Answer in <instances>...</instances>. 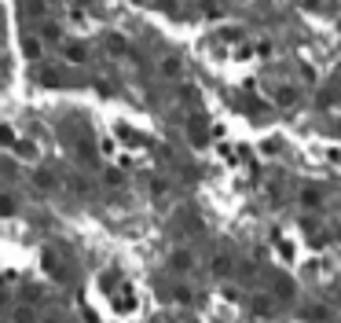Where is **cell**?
<instances>
[{"mask_svg": "<svg viewBox=\"0 0 341 323\" xmlns=\"http://www.w3.org/2000/svg\"><path fill=\"white\" fill-rule=\"evenodd\" d=\"M250 309H253L257 319H275V316H279V298H275V294H253Z\"/></svg>", "mask_w": 341, "mask_h": 323, "instance_id": "1", "label": "cell"}, {"mask_svg": "<svg viewBox=\"0 0 341 323\" xmlns=\"http://www.w3.org/2000/svg\"><path fill=\"white\" fill-rule=\"evenodd\" d=\"M169 268H173L176 275H187V272H195V254L187 250V246H180V250H173V254H169Z\"/></svg>", "mask_w": 341, "mask_h": 323, "instance_id": "2", "label": "cell"}, {"mask_svg": "<svg viewBox=\"0 0 341 323\" xmlns=\"http://www.w3.org/2000/svg\"><path fill=\"white\" fill-rule=\"evenodd\" d=\"M231 272H235L231 254H216V257H213V275H220V279H224V275H231Z\"/></svg>", "mask_w": 341, "mask_h": 323, "instance_id": "3", "label": "cell"}, {"mask_svg": "<svg viewBox=\"0 0 341 323\" xmlns=\"http://www.w3.org/2000/svg\"><path fill=\"white\" fill-rule=\"evenodd\" d=\"M41 261H44V272H52V275H59V279H63V275H66V268H63V261H59V257H55L52 250H44V257H41Z\"/></svg>", "mask_w": 341, "mask_h": 323, "instance_id": "4", "label": "cell"}, {"mask_svg": "<svg viewBox=\"0 0 341 323\" xmlns=\"http://www.w3.org/2000/svg\"><path fill=\"white\" fill-rule=\"evenodd\" d=\"M301 206H308V209L316 206V209H319V206H323V195H319L316 188H305V191H301Z\"/></svg>", "mask_w": 341, "mask_h": 323, "instance_id": "5", "label": "cell"}, {"mask_svg": "<svg viewBox=\"0 0 341 323\" xmlns=\"http://www.w3.org/2000/svg\"><path fill=\"white\" fill-rule=\"evenodd\" d=\"M272 294H275L279 301H290V298H293V283H290V279H275V290H272Z\"/></svg>", "mask_w": 341, "mask_h": 323, "instance_id": "6", "label": "cell"}, {"mask_svg": "<svg viewBox=\"0 0 341 323\" xmlns=\"http://www.w3.org/2000/svg\"><path fill=\"white\" fill-rule=\"evenodd\" d=\"M70 63H85L88 59V52H85V44H66V52H63Z\"/></svg>", "mask_w": 341, "mask_h": 323, "instance_id": "7", "label": "cell"}, {"mask_svg": "<svg viewBox=\"0 0 341 323\" xmlns=\"http://www.w3.org/2000/svg\"><path fill=\"white\" fill-rule=\"evenodd\" d=\"M15 323H37L33 305H19V309H15Z\"/></svg>", "mask_w": 341, "mask_h": 323, "instance_id": "8", "label": "cell"}, {"mask_svg": "<svg viewBox=\"0 0 341 323\" xmlns=\"http://www.w3.org/2000/svg\"><path fill=\"white\" fill-rule=\"evenodd\" d=\"M33 184H37V188H55V176L48 173V169H37V173H33Z\"/></svg>", "mask_w": 341, "mask_h": 323, "instance_id": "9", "label": "cell"}, {"mask_svg": "<svg viewBox=\"0 0 341 323\" xmlns=\"http://www.w3.org/2000/svg\"><path fill=\"white\" fill-rule=\"evenodd\" d=\"M22 52H26V59H37V55H41V41H37V37H26V41H22Z\"/></svg>", "mask_w": 341, "mask_h": 323, "instance_id": "10", "label": "cell"}, {"mask_svg": "<svg viewBox=\"0 0 341 323\" xmlns=\"http://www.w3.org/2000/svg\"><path fill=\"white\" fill-rule=\"evenodd\" d=\"M191 143H195V147H206V132H202L198 121H191Z\"/></svg>", "mask_w": 341, "mask_h": 323, "instance_id": "11", "label": "cell"}, {"mask_svg": "<svg viewBox=\"0 0 341 323\" xmlns=\"http://www.w3.org/2000/svg\"><path fill=\"white\" fill-rule=\"evenodd\" d=\"M106 48H110L114 55H121V52H125V37H118V33H114V37H106Z\"/></svg>", "mask_w": 341, "mask_h": 323, "instance_id": "12", "label": "cell"}, {"mask_svg": "<svg viewBox=\"0 0 341 323\" xmlns=\"http://www.w3.org/2000/svg\"><path fill=\"white\" fill-rule=\"evenodd\" d=\"M279 103H297V92H293V88H283V92H279Z\"/></svg>", "mask_w": 341, "mask_h": 323, "instance_id": "13", "label": "cell"}, {"mask_svg": "<svg viewBox=\"0 0 341 323\" xmlns=\"http://www.w3.org/2000/svg\"><path fill=\"white\" fill-rule=\"evenodd\" d=\"M158 8L169 11V15H176V11H180V0H158Z\"/></svg>", "mask_w": 341, "mask_h": 323, "instance_id": "14", "label": "cell"}, {"mask_svg": "<svg viewBox=\"0 0 341 323\" xmlns=\"http://www.w3.org/2000/svg\"><path fill=\"white\" fill-rule=\"evenodd\" d=\"M0 143H4V147H11V143H15V132H11L8 125H0Z\"/></svg>", "mask_w": 341, "mask_h": 323, "instance_id": "15", "label": "cell"}, {"mask_svg": "<svg viewBox=\"0 0 341 323\" xmlns=\"http://www.w3.org/2000/svg\"><path fill=\"white\" fill-rule=\"evenodd\" d=\"M162 74H180V59H165V63H162Z\"/></svg>", "mask_w": 341, "mask_h": 323, "instance_id": "16", "label": "cell"}, {"mask_svg": "<svg viewBox=\"0 0 341 323\" xmlns=\"http://www.w3.org/2000/svg\"><path fill=\"white\" fill-rule=\"evenodd\" d=\"M8 213H15V202H11V198H4V195H0V217H8Z\"/></svg>", "mask_w": 341, "mask_h": 323, "instance_id": "17", "label": "cell"}, {"mask_svg": "<svg viewBox=\"0 0 341 323\" xmlns=\"http://www.w3.org/2000/svg\"><path fill=\"white\" fill-rule=\"evenodd\" d=\"M173 298H176V301H183V305H187V301H191V290H187V286H176V290H173Z\"/></svg>", "mask_w": 341, "mask_h": 323, "instance_id": "18", "label": "cell"}, {"mask_svg": "<svg viewBox=\"0 0 341 323\" xmlns=\"http://www.w3.org/2000/svg\"><path fill=\"white\" fill-rule=\"evenodd\" d=\"M125 176H121V169H106V184H121Z\"/></svg>", "mask_w": 341, "mask_h": 323, "instance_id": "19", "label": "cell"}, {"mask_svg": "<svg viewBox=\"0 0 341 323\" xmlns=\"http://www.w3.org/2000/svg\"><path fill=\"white\" fill-rule=\"evenodd\" d=\"M305 316H308V319H319V323H323V319H327V309H308Z\"/></svg>", "mask_w": 341, "mask_h": 323, "instance_id": "20", "label": "cell"}, {"mask_svg": "<svg viewBox=\"0 0 341 323\" xmlns=\"http://www.w3.org/2000/svg\"><path fill=\"white\" fill-rule=\"evenodd\" d=\"M19 155H26V158H33V155H37V147H33V143H19Z\"/></svg>", "mask_w": 341, "mask_h": 323, "instance_id": "21", "label": "cell"}, {"mask_svg": "<svg viewBox=\"0 0 341 323\" xmlns=\"http://www.w3.org/2000/svg\"><path fill=\"white\" fill-rule=\"evenodd\" d=\"M257 55H272V41H260L257 44Z\"/></svg>", "mask_w": 341, "mask_h": 323, "instance_id": "22", "label": "cell"}, {"mask_svg": "<svg viewBox=\"0 0 341 323\" xmlns=\"http://www.w3.org/2000/svg\"><path fill=\"white\" fill-rule=\"evenodd\" d=\"M150 191H154V195H165L169 188H165V180H154V184H150Z\"/></svg>", "mask_w": 341, "mask_h": 323, "instance_id": "23", "label": "cell"}, {"mask_svg": "<svg viewBox=\"0 0 341 323\" xmlns=\"http://www.w3.org/2000/svg\"><path fill=\"white\" fill-rule=\"evenodd\" d=\"M301 4H305L308 11H312V8H319V4H323V0H301Z\"/></svg>", "mask_w": 341, "mask_h": 323, "instance_id": "24", "label": "cell"}, {"mask_svg": "<svg viewBox=\"0 0 341 323\" xmlns=\"http://www.w3.org/2000/svg\"><path fill=\"white\" fill-rule=\"evenodd\" d=\"M41 323H63V319H59V316H44Z\"/></svg>", "mask_w": 341, "mask_h": 323, "instance_id": "25", "label": "cell"}, {"mask_svg": "<svg viewBox=\"0 0 341 323\" xmlns=\"http://www.w3.org/2000/svg\"><path fill=\"white\" fill-rule=\"evenodd\" d=\"M132 4H150V0H132Z\"/></svg>", "mask_w": 341, "mask_h": 323, "instance_id": "26", "label": "cell"}, {"mask_svg": "<svg viewBox=\"0 0 341 323\" xmlns=\"http://www.w3.org/2000/svg\"><path fill=\"white\" fill-rule=\"evenodd\" d=\"M0 309H4V301H0Z\"/></svg>", "mask_w": 341, "mask_h": 323, "instance_id": "27", "label": "cell"}]
</instances>
